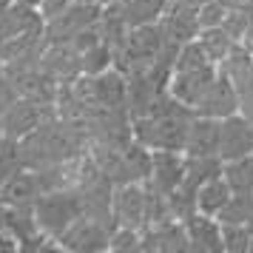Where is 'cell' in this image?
Returning a JSON list of instances; mask_svg holds the SVG:
<instances>
[{"label": "cell", "mask_w": 253, "mask_h": 253, "mask_svg": "<svg viewBox=\"0 0 253 253\" xmlns=\"http://www.w3.org/2000/svg\"><path fill=\"white\" fill-rule=\"evenodd\" d=\"M228 12H230V9L222 3V0H205V3L199 6V26H202V29H211V26H225Z\"/></svg>", "instance_id": "14"}, {"label": "cell", "mask_w": 253, "mask_h": 253, "mask_svg": "<svg viewBox=\"0 0 253 253\" xmlns=\"http://www.w3.org/2000/svg\"><path fill=\"white\" fill-rule=\"evenodd\" d=\"M242 111V94L239 85L233 83L228 71L219 69L216 80L211 83V88L205 91V97L199 100V105L194 108V114L211 117V120H225V117H233Z\"/></svg>", "instance_id": "3"}, {"label": "cell", "mask_w": 253, "mask_h": 253, "mask_svg": "<svg viewBox=\"0 0 253 253\" xmlns=\"http://www.w3.org/2000/svg\"><path fill=\"white\" fill-rule=\"evenodd\" d=\"M185 157H219V120L194 114L185 139Z\"/></svg>", "instance_id": "8"}, {"label": "cell", "mask_w": 253, "mask_h": 253, "mask_svg": "<svg viewBox=\"0 0 253 253\" xmlns=\"http://www.w3.org/2000/svg\"><path fill=\"white\" fill-rule=\"evenodd\" d=\"M105 219H97L91 213H83L63 230L57 239V248L63 251H108L111 230L103 225Z\"/></svg>", "instance_id": "4"}, {"label": "cell", "mask_w": 253, "mask_h": 253, "mask_svg": "<svg viewBox=\"0 0 253 253\" xmlns=\"http://www.w3.org/2000/svg\"><path fill=\"white\" fill-rule=\"evenodd\" d=\"M230 196H233V188L230 182L225 179V173H216L211 176L208 182H202V188L196 191V211L205 213V216H216L228 208Z\"/></svg>", "instance_id": "10"}, {"label": "cell", "mask_w": 253, "mask_h": 253, "mask_svg": "<svg viewBox=\"0 0 253 253\" xmlns=\"http://www.w3.org/2000/svg\"><path fill=\"white\" fill-rule=\"evenodd\" d=\"M253 154V120L239 114L219 120V160L230 162Z\"/></svg>", "instance_id": "6"}, {"label": "cell", "mask_w": 253, "mask_h": 253, "mask_svg": "<svg viewBox=\"0 0 253 253\" xmlns=\"http://www.w3.org/2000/svg\"><path fill=\"white\" fill-rule=\"evenodd\" d=\"M222 245H225V251L228 253H248V251H253L251 225L222 222Z\"/></svg>", "instance_id": "13"}, {"label": "cell", "mask_w": 253, "mask_h": 253, "mask_svg": "<svg viewBox=\"0 0 253 253\" xmlns=\"http://www.w3.org/2000/svg\"><path fill=\"white\" fill-rule=\"evenodd\" d=\"M196 40H199V46L205 48V54L213 60L216 66H222V63L230 57V51L236 48V40L230 37V32L225 29V26H211V29H202Z\"/></svg>", "instance_id": "11"}, {"label": "cell", "mask_w": 253, "mask_h": 253, "mask_svg": "<svg viewBox=\"0 0 253 253\" xmlns=\"http://www.w3.org/2000/svg\"><path fill=\"white\" fill-rule=\"evenodd\" d=\"M111 225L139 230L148 225V188H145V182H123L111 191Z\"/></svg>", "instance_id": "2"}, {"label": "cell", "mask_w": 253, "mask_h": 253, "mask_svg": "<svg viewBox=\"0 0 253 253\" xmlns=\"http://www.w3.org/2000/svg\"><path fill=\"white\" fill-rule=\"evenodd\" d=\"M248 225H251V233H253V219H251V222H248Z\"/></svg>", "instance_id": "15"}, {"label": "cell", "mask_w": 253, "mask_h": 253, "mask_svg": "<svg viewBox=\"0 0 253 253\" xmlns=\"http://www.w3.org/2000/svg\"><path fill=\"white\" fill-rule=\"evenodd\" d=\"M111 6L126 20L128 29H134V26L160 23L162 12L168 9V0H111Z\"/></svg>", "instance_id": "9"}, {"label": "cell", "mask_w": 253, "mask_h": 253, "mask_svg": "<svg viewBox=\"0 0 253 253\" xmlns=\"http://www.w3.org/2000/svg\"><path fill=\"white\" fill-rule=\"evenodd\" d=\"M185 236H188V251H205V253H222V222L216 216H205L194 211L191 216L182 219Z\"/></svg>", "instance_id": "7"}, {"label": "cell", "mask_w": 253, "mask_h": 253, "mask_svg": "<svg viewBox=\"0 0 253 253\" xmlns=\"http://www.w3.org/2000/svg\"><path fill=\"white\" fill-rule=\"evenodd\" d=\"M40 105L43 103H37V100H14L0 114V134H3V139L20 142L29 134H35L37 128L46 123V114H43Z\"/></svg>", "instance_id": "5"}, {"label": "cell", "mask_w": 253, "mask_h": 253, "mask_svg": "<svg viewBox=\"0 0 253 253\" xmlns=\"http://www.w3.org/2000/svg\"><path fill=\"white\" fill-rule=\"evenodd\" d=\"M35 225L40 230V236L57 242L63 236V230L69 228L77 216H83V199L74 191H63V188H51L40 196L32 208Z\"/></svg>", "instance_id": "1"}, {"label": "cell", "mask_w": 253, "mask_h": 253, "mask_svg": "<svg viewBox=\"0 0 253 253\" xmlns=\"http://www.w3.org/2000/svg\"><path fill=\"white\" fill-rule=\"evenodd\" d=\"M222 173L230 182L233 194H253V154L222 162Z\"/></svg>", "instance_id": "12"}]
</instances>
